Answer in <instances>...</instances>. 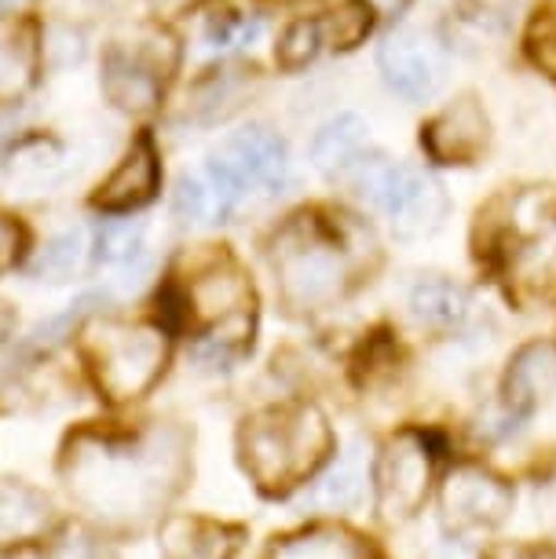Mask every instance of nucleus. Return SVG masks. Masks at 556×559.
<instances>
[{
  "label": "nucleus",
  "instance_id": "f257e3e1",
  "mask_svg": "<svg viewBox=\"0 0 556 559\" xmlns=\"http://www.w3.org/2000/svg\"><path fill=\"white\" fill-rule=\"evenodd\" d=\"M70 501L110 537L143 534L191 479V436L176 425L143 431L85 428L67 439L59 461Z\"/></svg>",
  "mask_w": 556,
  "mask_h": 559
},
{
  "label": "nucleus",
  "instance_id": "f03ea898",
  "mask_svg": "<svg viewBox=\"0 0 556 559\" xmlns=\"http://www.w3.org/2000/svg\"><path fill=\"white\" fill-rule=\"evenodd\" d=\"M333 453V428L315 403L268 406L246 417L238 457L264 498H286L304 487Z\"/></svg>",
  "mask_w": 556,
  "mask_h": 559
},
{
  "label": "nucleus",
  "instance_id": "7ed1b4c3",
  "mask_svg": "<svg viewBox=\"0 0 556 559\" xmlns=\"http://www.w3.org/2000/svg\"><path fill=\"white\" fill-rule=\"evenodd\" d=\"M81 336L92 381L107 403H132L162 381L169 362V336L157 325L99 319L85 325Z\"/></svg>",
  "mask_w": 556,
  "mask_h": 559
},
{
  "label": "nucleus",
  "instance_id": "20e7f679",
  "mask_svg": "<svg viewBox=\"0 0 556 559\" xmlns=\"http://www.w3.org/2000/svg\"><path fill=\"white\" fill-rule=\"evenodd\" d=\"M341 176H348L355 191L374 209H381L400 238H428L443 227L450 209L447 191L428 173H422V168L363 154Z\"/></svg>",
  "mask_w": 556,
  "mask_h": 559
},
{
  "label": "nucleus",
  "instance_id": "39448f33",
  "mask_svg": "<svg viewBox=\"0 0 556 559\" xmlns=\"http://www.w3.org/2000/svg\"><path fill=\"white\" fill-rule=\"evenodd\" d=\"M275 282L293 311H322L348 289V257L319 224H289L275 241Z\"/></svg>",
  "mask_w": 556,
  "mask_h": 559
},
{
  "label": "nucleus",
  "instance_id": "423d86ee",
  "mask_svg": "<svg viewBox=\"0 0 556 559\" xmlns=\"http://www.w3.org/2000/svg\"><path fill=\"white\" fill-rule=\"evenodd\" d=\"M428 483H433V453H428L425 436L417 431L392 436L374 461L377 515L385 523L414 520L428 498Z\"/></svg>",
  "mask_w": 556,
  "mask_h": 559
},
{
  "label": "nucleus",
  "instance_id": "0eeeda50",
  "mask_svg": "<svg viewBox=\"0 0 556 559\" xmlns=\"http://www.w3.org/2000/svg\"><path fill=\"white\" fill-rule=\"evenodd\" d=\"M439 504H443V520L454 534H484L509 520L512 487L490 468L461 464L447 476Z\"/></svg>",
  "mask_w": 556,
  "mask_h": 559
},
{
  "label": "nucleus",
  "instance_id": "6e6552de",
  "mask_svg": "<svg viewBox=\"0 0 556 559\" xmlns=\"http://www.w3.org/2000/svg\"><path fill=\"white\" fill-rule=\"evenodd\" d=\"M162 51H173L169 37L118 45L107 51V59H103V92H107L114 107L129 114H143L154 107L157 96H162L165 70L173 67V59H162Z\"/></svg>",
  "mask_w": 556,
  "mask_h": 559
},
{
  "label": "nucleus",
  "instance_id": "1a4fd4ad",
  "mask_svg": "<svg viewBox=\"0 0 556 559\" xmlns=\"http://www.w3.org/2000/svg\"><path fill=\"white\" fill-rule=\"evenodd\" d=\"M205 162L220 168L246 198L275 194L282 191V183H286V176H289L286 143L268 129H246V132L227 135Z\"/></svg>",
  "mask_w": 556,
  "mask_h": 559
},
{
  "label": "nucleus",
  "instance_id": "9d476101",
  "mask_svg": "<svg viewBox=\"0 0 556 559\" xmlns=\"http://www.w3.org/2000/svg\"><path fill=\"white\" fill-rule=\"evenodd\" d=\"M377 67L392 92H400L403 99H428L439 92V84L447 78V56L422 29H395L381 40L377 48Z\"/></svg>",
  "mask_w": 556,
  "mask_h": 559
},
{
  "label": "nucleus",
  "instance_id": "9b49d317",
  "mask_svg": "<svg viewBox=\"0 0 556 559\" xmlns=\"http://www.w3.org/2000/svg\"><path fill=\"white\" fill-rule=\"evenodd\" d=\"M490 143L487 110L476 96H458L425 124L422 146L439 165H472Z\"/></svg>",
  "mask_w": 556,
  "mask_h": 559
},
{
  "label": "nucleus",
  "instance_id": "f8f14e48",
  "mask_svg": "<svg viewBox=\"0 0 556 559\" xmlns=\"http://www.w3.org/2000/svg\"><path fill=\"white\" fill-rule=\"evenodd\" d=\"M59 531V512L34 483L0 476V548L45 545Z\"/></svg>",
  "mask_w": 556,
  "mask_h": 559
},
{
  "label": "nucleus",
  "instance_id": "ddd939ff",
  "mask_svg": "<svg viewBox=\"0 0 556 559\" xmlns=\"http://www.w3.org/2000/svg\"><path fill=\"white\" fill-rule=\"evenodd\" d=\"M246 542V526L209 515H165L157 523L162 559H235Z\"/></svg>",
  "mask_w": 556,
  "mask_h": 559
},
{
  "label": "nucleus",
  "instance_id": "4468645a",
  "mask_svg": "<svg viewBox=\"0 0 556 559\" xmlns=\"http://www.w3.org/2000/svg\"><path fill=\"white\" fill-rule=\"evenodd\" d=\"M157 179H162V168H157L154 143L135 140L132 151L107 176V183L99 187L96 205L103 213H132V209L146 205L157 194Z\"/></svg>",
  "mask_w": 556,
  "mask_h": 559
},
{
  "label": "nucleus",
  "instance_id": "2eb2a0df",
  "mask_svg": "<svg viewBox=\"0 0 556 559\" xmlns=\"http://www.w3.org/2000/svg\"><path fill=\"white\" fill-rule=\"evenodd\" d=\"M556 392V344L531 341L523 344L506 369V406L512 414H531Z\"/></svg>",
  "mask_w": 556,
  "mask_h": 559
},
{
  "label": "nucleus",
  "instance_id": "dca6fc26",
  "mask_svg": "<svg viewBox=\"0 0 556 559\" xmlns=\"http://www.w3.org/2000/svg\"><path fill=\"white\" fill-rule=\"evenodd\" d=\"M242 202L246 194L209 162L198 173H187L180 179V191H176V209H180L184 219H194V224H224L227 216L238 213Z\"/></svg>",
  "mask_w": 556,
  "mask_h": 559
},
{
  "label": "nucleus",
  "instance_id": "f3484780",
  "mask_svg": "<svg viewBox=\"0 0 556 559\" xmlns=\"http://www.w3.org/2000/svg\"><path fill=\"white\" fill-rule=\"evenodd\" d=\"M268 559H377L363 534L338 523H315L304 531L282 534L271 545Z\"/></svg>",
  "mask_w": 556,
  "mask_h": 559
},
{
  "label": "nucleus",
  "instance_id": "a211bd4d",
  "mask_svg": "<svg viewBox=\"0 0 556 559\" xmlns=\"http://www.w3.org/2000/svg\"><path fill=\"white\" fill-rule=\"evenodd\" d=\"M366 143H370V124H366L359 114H338L315 132L311 140V162L322 173L341 176L344 168H352L359 157L366 154Z\"/></svg>",
  "mask_w": 556,
  "mask_h": 559
},
{
  "label": "nucleus",
  "instance_id": "6ab92c4d",
  "mask_svg": "<svg viewBox=\"0 0 556 559\" xmlns=\"http://www.w3.org/2000/svg\"><path fill=\"white\" fill-rule=\"evenodd\" d=\"M37 78V45L29 26L0 23V103H15Z\"/></svg>",
  "mask_w": 556,
  "mask_h": 559
},
{
  "label": "nucleus",
  "instance_id": "aec40b11",
  "mask_svg": "<svg viewBox=\"0 0 556 559\" xmlns=\"http://www.w3.org/2000/svg\"><path fill=\"white\" fill-rule=\"evenodd\" d=\"M411 314L428 330H458L469 319V293L450 278H425L411 293Z\"/></svg>",
  "mask_w": 556,
  "mask_h": 559
},
{
  "label": "nucleus",
  "instance_id": "412c9836",
  "mask_svg": "<svg viewBox=\"0 0 556 559\" xmlns=\"http://www.w3.org/2000/svg\"><path fill=\"white\" fill-rule=\"evenodd\" d=\"M366 487V468L355 453H344L338 464H330V472L311 487L308 501L319 512H348L363 501Z\"/></svg>",
  "mask_w": 556,
  "mask_h": 559
},
{
  "label": "nucleus",
  "instance_id": "4be33fe9",
  "mask_svg": "<svg viewBox=\"0 0 556 559\" xmlns=\"http://www.w3.org/2000/svg\"><path fill=\"white\" fill-rule=\"evenodd\" d=\"M59 165H62L59 143L37 135V140H23L12 154L4 157V176L12 179V183L37 187V183H45V179L56 176Z\"/></svg>",
  "mask_w": 556,
  "mask_h": 559
},
{
  "label": "nucleus",
  "instance_id": "5701e85b",
  "mask_svg": "<svg viewBox=\"0 0 556 559\" xmlns=\"http://www.w3.org/2000/svg\"><path fill=\"white\" fill-rule=\"evenodd\" d=\"M253 92V70H224L216 78H209L194 96V107L202 110L205 121L227 118L246 103V96Z\"/></svg>",
  "mask_w": 556,
  "mask_h": 559
},
{
  "label": "nucleus",
  "instance_id": "b1692460",
  "mask_svg": "<svg viewBox=\"0 0 556 559\" xmlns=\"http://www.w3.org/2000/svg\"><path fill=\"white\" fill-rule=\"evenodd\" d=\"M85 257H88L85 230H62V235H56L45 249H40L34 271L48 282H67L85 267Z\"/></svg>",
  "mask_w": 556,
  "mask_h": 559
},
{
  "label": "nucleus",
  "instance_id": "393cba45",
  "mask_svg": "<svg viewBox=\"0 0 556 559\" xmlns=\"http://www.w3.org/2000/svg\"><path fill=\"white\" fill-rule=\"evenodd\" d=\"M40 559H121L118 548H114L107 537L85 531V526H78V531H56L45 542V552Z\"/></svg>",
  "mask_w": 556,
  "mask_h": 559
},
{
  "label": "nucleus",
  "instance_id": "a878e982",
  "mask_svg": "<svg viewBox=\"0 0 556 559\" xmlns=\"http://www.w3.org/2000/svg\"><path fill=\"white\" fill-rule=\"evenodd\" d=\"M322 45H327V29H322V23H308V19H300V23H293L286 34H282L275 56L286 70H300L319 56Z\"/></svg>",
  "mask_w": 556,
  "mask_h": 559
},
{
  "label": "nucleus",
  "instance_id": "bb28decb",
  "mask_svg": "<svg viewBox=\"0 0 556 559\" xmlns=\"http://www.w3.org/2000/svg\"><path fill=\"white\" fill-rule=\"evenodd\" d=\"M322 29L330 34V45L333 48L359 45V40L366 37V29H370V8H366V4L341 8V12L330 19V23H322Z\"/></svg>",
  "mask_w": 556,
  "mask_h": 559
},
{
  "label": "nucleus",
  "instance_id": "cd10ccee",
  "mask_svg": "<svg viewBox=\"0 0 556 559\" xmlns=\"http://www.w3.org/2000/svg\"><path fill=\"white\" fill-rule=\"evenodd\" d=\"M531 51L542 67H549L556 73V19H539L531 29Z\"/></svg>",
  "mask_w": 556,
  "mask_h": 559
},
{
  "label": "nucleus",
  "instance_id": "c85d7f7f",
  "mask_svg": "<svg viewBox=\"0 0 556 559\" xmlns=\"http://www.w3.org/2000/svg\"><path fill=\"white\" fill-rule=\"evenodd\" d=\"M19 252H23V227L15 219L0 216V271L15 267Z\"/></svg>",
  "mask_w": 556,
  "mask_h": 559
},
{
  "label": "nucleus",
  "instance_id": "c756f323",
  "mask_svg": "<svg viewBox=\"0 0 556 559\" xmlns=\"http://www.w3.org/2000/svg\"><path fill=\"white\" fill-rule=\"evenodd\" d=\"M490 559H556L553 545H501L490 552Z\"/></svg>",
  "mask_w": 556,
  "mask_h": 559
},
{
  "label": "nucleus",
  "instance_id": "7c9ffc66",
  "mask_svg": "<svg viewBox=\"0 0 556 559\" xmlns=\"http://www.w3.org/2000/svg\"><path fill=\"white\" fill-rule=\"evenodd\" d=\"M12 325H15V314L4 308V304H0V344L8 341V336H12Z\"/></svg>",
  "mask_w": 556,
  "mask_h": 559
},
{
  "label": "nucleus",
  "instance_id": "2f4dec72",
  "mask_svg": "<svg viewBox=\"0 0 556 559\" xmlns=\"http://www.w3.org/2000/svg\"><path fill=\"white\" fill-rule=\"evenodd\" d=\"M282 4H304V0H282Z\"/></svg>",
  "mask_w": 556,
  "mask_h": 559
}]
</instances>
